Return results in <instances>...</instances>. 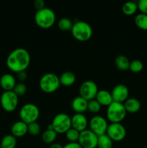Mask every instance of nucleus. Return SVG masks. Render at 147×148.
I'll return each mask as SVG.
<instances>
[{"label": "nucleus", "instance_id": "f257e3e1", "mask_svg": "<svg viewBox=\"0 0 147 148\" xmlns=\"http://www.w3.org/2000/svg\"><path fill=\"white\" fill-rule=\"evenodd\" d=\"M6 63L9 69L16 73L25 71L30 63V53L24 48H17L10 52Z\"/></svg>", "mask_w": 147, "mask_h": 148}, {"label": "nucleus", "instance_id": "f03ea898", "mask_svg": "<svg viewBox=\"0 0 147 148\" xmlns=\"http://www.w3.org/2000/svg\"><path fill=\"white\" fill-rule=\"evenodd\" d=\"M36 25L42 28H49L53 25L56 21V14L53 10L45 7L37 10L34 17Z\"/></svg>", "mask_w": 147, "mask_h": 148}, {"label": "nucleus", "instance_id": "7ed1b4c3", "mask_svg": "<svg viewBox=\"0 0 147 148\" xmlns=\"http://www.w3.org/2000/svg\"><path fill=\"white\" fill-rule=\"evenodd\" d=\"M71 32L73 37L76 40L79 41H86L91 38L93 30L92 26L89 23L82 20H79L74 23Z\"/></svg>", "mask_w": 147, "mask_h": 148}, {"label": "nucleus", "instance_id": "20e7f679", "mask_svg": "<svg viewBox=\"0 0 147 148\" xmlns=\"http://www.w3.org/2000/svg\"><path fill=\"white\" fill-rule=\"evenodd\" d=\"M40 88L46 93H51L57 90L60 87L61 83L59 77L56 74L48 72L46 73L40 77L39 81Z\"/></svg>", "mask_w": 147, "mask_h": 148}, {"label": "nucleus", "instance_id": "39448f33", "mask_svg": "<svg viewBox=\"0 0 147 148\" xmlns=\"http://www.w3.org/2000/svg\"><path fill=\"white\" fill-rule=\"evenodd\" d=\"M127 111L122 103L113 102L108 106L107 118L110 123H120L125 119Z\"/></svg>", "mask_w": 147, "mask_h": 148}, {"label": "nucleus", "instance_id": "423d86ee", "mask_svg": "<svg viewBox=\"0 0 147 148\" xmlns=\"http://www.w3.org/2000/svg\"><path fill=\"white\" fill-rule=\"evenodd\" d=\"M50 125L57 134H65L69 129L71 128V119L68 114L60 113L53 117Z\"/></svg>", "mask_w": 147, "mask_h": 148}, {"label": "nucleus", "instance_id": "0eeeda50", "mask_svg": "<svg viewBox=\"0 0 147 148\" xmlns=\"http://www.w3.org/2000/svg\"><path fill=\"white\" fill-rule=\"evenodd\" d=\"M40 116L39 108L34 103H25L20 110V117L21 121L28 124L35 122Z\"/></svg>", "mask_w": 147, "mask_h": 148}, {"label": "nucleus", "instance_id": "6e6552de", "mask_svg": "<svg viewBox=\"0 0 147 148\" xmlns=\"http://www.w3.org/2000/svg\"><path fill=\"white\" fill-rule=\"evenodd\" d=\"M19 97L12 90L4 91L0 98V104L3 109L7 112L14 111L19 103Z\"/></svg>", "mask_w": 147, "mask_h": 148}, {"label": "nucleus", "instance_id": "1a4fd4ad", "mask_svg": "<svg viewBox=\"0 0 147 148\" xmlns=\"http://www.w3.org/2000/svg\"><path fill=\"white\" fill-rule=\"evenodd\" d=\"M79 91V95L89 101L95 99L99 90L96 82L92 80H86L81 84Z\"/></svg>", "mask_w": 147, "mask_h": 148}, {"label": "nucleus", "instance_id": "9d476101", "mask_svg": "<svg viewBox=\"0 0 147 148\" xmlns=\"http://www.w3.org/2000/svg\"><path fill=\"white\" fill-rule=\"evenodd\" d=\"M89 130L97 136L106 134L108 127V121L101 116H94L89 121Z\"/></svg>", "mask_w": 147, "mask_h": 148}, {"label": "nucleus", "instance_id": "9b49d317", "mask_svg": "<svg viewBox=\"0 0 147 148\" xmlns=\"http://www.w3.org/2000/svg\"><path fill=\"white\" fill-rule=\"evenodd\" d=\"M98 136L90 130H85L79 134L78 143L82 148H95L97 147Z\"/></svg>", "mask_w": 147, "mask_h": 148}, {"label": "nucleus", "instance_id": "f8f14e48", "mask_svg": "<svg viewBox=\"0 0 147 148\" xmlns=\"http://www.w3.org/2000/svg\"><path fill=\"white\" fill-rule=\"evenodd\" d=\"M106 134L112 141L119 142L126 136V130L121 123H110L108 124Z\"/></svg>", "mask_w": 147, "mask_h": 148}, {"label": "nucleus", "instance_id": "ddd939ff", "mask_svg": "<svg viewBox=\"0 0 147 148\" xmlns=\"http://www.w3.org/2000/svg\"><path fill=\"white\" fill-rule=\"evenodd\" d=\"M112 100L115 102L122 103H123L128 98L129 90L128 87L123 84H118L115 85L111 92Z\"/></svg>", "mask_w": 147, "mask_h": 148}, {"label": "nucleus", "instance_id": "4468645a", "mask_svg": "<svg viewBox=\"0 0 147 148\" xmlns=\"http://www.w3.org/2000/svg\"><path fill=\"white\" fill-rule=\"evenodd\" d=\"M71 127L79 131V132L86 130V127L89 124L87 119L83 114L76 113L71 118Z\"/></svg>", "mask_w": 147, "mask_h": 148}, {"label": "nucleus", "instance_id": "2eb2a0df", "mask_svg": "<svg viewBox=\"0 0 147 148\" xmlns=\"http://www.w3.org/2000/svg\"><path fill=\"white\" fill-rule=\"evenodd\" d=\"M16 84L15 77L11 74H4L0 77V86L5 91L13 90Z\"/></svg>", "mask_w": 147, "mask_h": 148}, {"label": "nucleus", "instance_id": "dca6fc26", "mask_svg": "<svg viewBox=\"0 0 147 148\" xmlns=\"http://www.w3.org/2000/svg\"><path fill=\"white\" fill-rule=\"evenodd\" d=\"M88 101L81 97L80 95L76 96L73 99L71 102L72 109L78 114H83L87 111Z\"/></svg>", "mask_w": 147, "mask_h": 148}, {"label": "nucleus", "instance_id": "f3484780", "mask_svg": "<svg viewBox=\"0 0 147 148\" xmlns=\"http://www.w3.org/2000/svg\"><path fill=\"white\" fill-rule=\"evenodd\" d=\"M11 132L15 137H23L27 133V124L21 120L16 121L12 126Z\"/></svg>", "mask_w": 147, "mask_h": 148}, {"label": "nucleus", "instance_id": "a211bd4d", "mask_svg": "<svg viewBox=\"0 0 147 148\" xmlns=\"http://www.w3.org/2000/svg\"><path fill=\"white\" fill-rule=\"evenodd\" d=\"M95 99L99 103L101 106H108L113 102L111 92H109L106 90H99L97 94Z\"/></svg>", "mask_w": 147, "mask_h": 148}, {"label": "nucleus", "instance_id": "6ab92c4d", "mask_svg": "<svg viewBox=\"0 0 147 148\" xmlns=\"http://www.w3.org/2000/svg\"><path fill=\"white\" fill-rule=\"evenodd\" d=\"M123 104L127 112L131 114L138 112L141 108V103L135 98H128Z\"/></svg>", "mask_w": 147, "mask_h": 148}, {"label": "nucleus", "instance_id": "aec40b11", "mask_svg": "<svg viewBox=\"0 0 147 148\" xmlns=\"http://www.w3.org/2000/svg\"><path fill=\"white\" fill-rule=\"evenodd\" d=\"M61 85L64 86H70L72 85L76 81V75L74 72L71 71H66L62 73L59 77Z\"/></svg>", "mask_w": 147, "mask_h": 148}, {"label": "nucleus", "instance_id": "412c9836", "mask_svg": "<svg viewBox=\"0 0 147 148\" xmlns=\"http://www.w3.org/2000/svg\"><path fill=\"white\" fill-rule=\"evenodd\" d=\"M115 63L118 69L122 71H126L129 69L131 62L127 56H124V55H119L115 58Z\"/></svg>", "mask_w": 147, "mask_h": 148}, {"label": "nucleus", "instance_id": "4be33fe9", "mask_svg": "<svg viewBox=\"0 0 147 148\" xmlns=\"http://www.w3.org/2000/svg\"><path fill=\"white\" fill-rule=\"evenodd\" d=\"M17 145V139L12 134L4 136L1 141V148H15Z\"/></svg>", "mask_w": 147, "mask_h": 148}, {"label": "nucleus", "instance_id": "5701e85b", "mask_svg": "<svg viewBox=\"0 0 147 148\" xmlns=\"http://www.w3.org/2000/svg\"><path fill=\"white\" fill-rule=\"evenodd\" d=\"M137 10H138V5L135 1H128L122 4V12L126 15H132V14H135Z\"/></svg>", "mask_w": 147, "mask_h": 148}, {"label": "nucleus", "instance_id": "b1692460", "mask_svg": "<svg viewBox=\"0 0 147 148\" xmlns=\"http://www.w3.org/2000/svg\"><path fill=\"white\" fill-rule=\"evenodd\" d=\"M57 137V133L53 129H48L42 134V140L48 144H52L54 143Z\"/></svg>", "mask_w": 147, "mask_h": 148}, {"label": "nucleus", "instance_id": "393cba45", "mask_svg": "<svg viewBox=\"0 0 147 148\" xmlns=\"http://www.w3.org/2000/svg\"><path fill=\"white\" fill-rule=\"evenodd\" d=\"M134 23L138 28L147 30V14L139 13L134 18Z\"/></svg>", "mask_w": 147, "mask_h": 148}, {"label": "nucleus", "instance_id": "a878e982", "mask_svg": "<svg viewBox=\"0 0 147 148\" xmlns=\"http://www.w3.org/2000/svg\"><path fill=\"white\" fill-rule=\"evenodd\" d=\"M112 141L106 134L98 136L97 147L98 148H112Z\"/></svg>", "mask_w": 147, "mask_h": 148}, {"label": "nucleus", "instance_id": "bb28decb", "mask_svg": "<svg viewBox=\"0 0 147 148\" xmlns=\"http://www.w3.org/2000/svg\"><path fill=\"white\" fill-rule=\"evenodd\" d=\"M74 23L68 17H62L58 22V27L62 31H71Z\"/></svg>", "mask_w": 147, "mask_h": 148}, {"label": "nucleus", "instance_id": "cd10ccee", "mask_svg": "<svg viewBox=\"0 0 147 148\" xmlns=\"http://www.w3.org/2000/svg\"><path fill=\"white\" fill-rule=\"evenodd\" d=\"M79 134H80V132L79 131L71 127L65 133V135H66V138L67 139V140H69V143H75V142H78Z\"/></svg>", "mask_w": 147, "mask_h": 148}, {"label": "nucleus", "instance_id": "c85d7f7f", "mask_svg": "<svg viewBox=\"0 0 147 148\" xmlns=\"http://www.w3.org/2000/svg\"><path fill=\"white\" fill-rule=\"evenodd\" d=\"M40 130H41V129H40V125L37 122V121H35V122L30 123V124H27V132H28L30 135H38L40 133Z\"/></svg>", "mask_w": 147, "mask_h": 148}, {"label": "nucleus", "instance_id": "c756f323", "mask_svg": "<svg viewBox=\"0 0 147 148\" xmlns=\"http://www.w3.org/2000/svg\"><path fill=\"white\" fill-rule=\"evenodd\" d=\"M101 106H102L96 99L91 100V101H88L87 110L92 114H97L100 111Z\"/></svg>", "mask_w": 147, "mask_h": 148}, {"label": "nucleus", "instance_id": "7c9ffc66", "mask_svg": "<svg viewBox=\"0 0 147 148\" xmlns=\"http://www.w3.org/2000/svg\"><path fill=\"white\" fill-rule=\"evenodd\" d=\"M143 68H144L143 62H141V61L138 60V59L133 60L132 62H131V63H130L129 69L133 72L138 73V72H140L141 71H142Z\"/></svg>", "mask_w": 147, "mask_h": 148}, {"label": "nucleus", "instance_id": "2f4dec72", "mask_svg": "<svg viewBox=\"0 0 147 148\" xmlns=\"http://www.w3.org/2000/svg\"><path fill=\"white\" fill-rule=\"evenodd\" d=\"M27 88L25 84L23 82H19V83L16 84L12 91L19 97L24 95L27 92Z\"/></svg>", "mask_w": 147, "mask_h": 148}, {"label": "nucleus", "instance_id": "473e14b6", "mask_svg": "<svg viewBox=\"0 0 147 148\" xmlns=\"http://www.w3.org/2000/svg\"><path fill=\"white\" fill-rule=\"evenodd\" d=\"M138 10H140L141 13L147 14V0H140L137 3Z\"/></svg>", "mask_w": 147, "mask_h": 148}, {"label": "nucleus", "instance_id": "72a5a7b5", "mask_svg": "<svg viewBox=\"0 0 147 148\" xmlns=\"http://www.w3.org/2000/svg\"><path fill=\"white\" fill-rule=\"evenodd\" d=\"M35 7L37 10H42V9L46 7V2L43 0H35L33 3Z\"/></svg>", "mask_w": 147, "mask_h": 148}, {"label": "nucleus", "instance_id": "f704fd0d", "mask_svg": "<svg viewBox=\"0 0 147 148\" xmlns=\"http://www.w3.org/2000/svg\"><path fill=\"white\" fill-rule=\"evenodd\" d=\"M17 77L20 81V82H22L27 78V73L26 72V71H22V72H17Z\"/></svg>", "mask_w": 147, "mask_h": 148}, {"label": "nucleus", "instance_id": "c9c22d12", "mask_svg": "<svg viewBox=\"0 0 147 148\" xmlns=\"http://www.w3.org/2000/svg\"><path fill=\"white\" fill-rule=\"evenodd\" d=\"M63 148H82V146L79 145L78 142H75V143H69L63 146Z\"/></svg>", "mask_w": 147, "mask_h": 148}, {"label": "nucleus", "instance_id": "e433bc0d", "mask_svg": "<svg viewBox=\"0 0 147 148\" xmlns=\"http://www.w3.org/2000/svg\"><path fill=\"white\" fill-rule=\"evenodd\" d=\"M50 148H63V146L59 143H53L50 144Z\"/></svg>", "mask_w": 147, "mask_h": 148}, {"label": "nucleus", "instance_id": "4c0bfd02", "mask_svg": "<svg viewBox=\"0 0 147 148\" xmlns=\"http://www.w3.org/2000/svg\"><path fill=\"white\" fill-rule=\"evenodd\" d=\"M0 98H1V95H0Z\"/></svg>", "mask_w": 147, "mask_h": 148}, {"label": "nucleus", "instance_id": "58836bf2", "mask_svg": "<svg viewBox=\"0 0 147 148\" xmlns=\"http://www.w3.org/2000/svg\"><path fill=\"white\" fill-rule=\"evenodd\" d=\"M0 148H1V147H0Z\"/></svg>", "mask_w": 147, "mask_h": 148}]
</instances>
